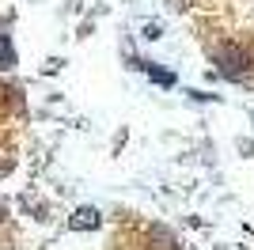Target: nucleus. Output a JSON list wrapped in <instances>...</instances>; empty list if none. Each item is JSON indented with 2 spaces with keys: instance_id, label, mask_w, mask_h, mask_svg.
I'll use <instances>...</instances> for the list:
<instances>
[{
  "instance_id": "obj_1",
  "label": "nucleus",
  "mask_w": 254,
  "mask_h": 250,
  "mask_svg": "<svg viewBox=\"0 0 254 250\" xmlns=\"http://www.w3.org/2000/svg\"><path fill=\"white\" fill-rule=\"evenodd\" d=\"M212 61L220 64V72L228 76V80H239V76L247 72V53L239 50V46H228V42L212 50Z\"/></svg>"
},
{
  "instance_id": "obj_2",
  "label": "nucleus",
  "mask_w": 254,
  "mask_h": 250,
  "mask_svg": "<svg viewBox=\"0 0 254 250\" xmlns=\"http://www.w3.org/2000/svg\"><path fill=\"white\" fill-rule=\"evenodd\" d=\"M95 224H99V212H95V208H76V216H72V228L76 231L95 228Z\"/></svg>"
},
{
  "instance_id": "obj_3",
  "label": "nucleus",
  "mask_w": 254,
  "mask_h": 250,
  "mask_svg": "<svg viewBox=\"0 0 254 250\" xmlns=\"http://www.w3.org/2000/svg\"><path fill=\"white\" fill-rule=\"evenodd\" d=\"M11 64H15V46L8 34H0V68H11Z\"/></svg>"
},
{
  "instance_id": "obj_4",
  "label": "nucleus",
  "mask_w": 254,
  "mask_h": 250,
  "mask_svg": "<svg viewBox=\"0 0 254 250\" xmlns=\"http://www.w3.org/2000/svg\"><path fill=\"white\" fill-rule=\"evenodd\" d=\"M0 216H4V208H0Z\"/></svg>"
}]
</instances>
